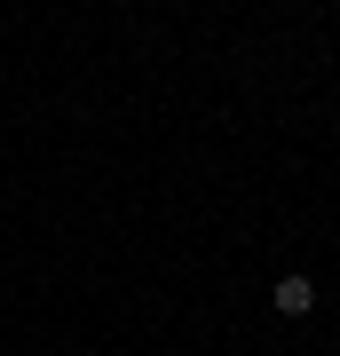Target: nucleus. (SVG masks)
Listing matches in <instances>:
<instances>
[{
	"mask_svg": "<svg viewBox=\"0 0 340 356\" xmlns=\"http://www.w3.org/2000/svg\"><path fill=\"white\" fill-rule=\"evenodd\" d=\"M316 309V285L309 277H277V317H309Z\"/></svg>",
	"mask_w": 340,
	"mask_h": 356,
	"instance_id": "1",
	"label": "nucleus"
}]
</instances>
